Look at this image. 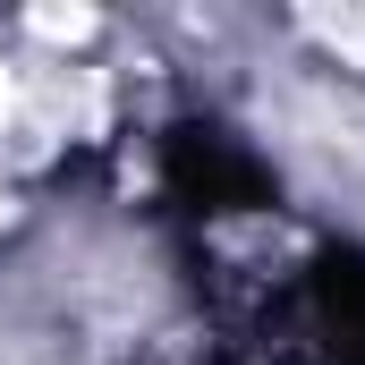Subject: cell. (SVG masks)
Returning a JSON list of instances; mask_svg holds the SVG:
<instances>
[{"mask_svg": "<svg viewBox=\"0 0 365 365\" xmlns=\"http://www.w3.org/2000/svg\"><path fill=\"white\" fill-rule=\"evenodd\" d=\"M34 34H51V43H77V34H93L86 9H34Z\"/></svg>", "mask_w": 365, "mask_h": 365, "instance_id": "6da1fadb", "label": "cell"}, {"mask_svg": "<svg viewBox=\"0 0 365 365\" xmlns=\"http://www.w3.org/2000/svg\"><path fill=\"white\" fill-rule=\"evenodd\" d=\"M314 34H323V43H340L349 60H365V17H314Z\"/></svg>", "mask_w": 365, "mask_h": 365, "instance_id": "7a4b0ae2", "label": "cell"}, {"mask_svg": "<svg viewBox=\"0 0 365 365\" xmlns=\"http://www.w3.org/2000/svg\"><path fill=\"white\" fill-rule=\"evenodd\" d=\"M0 221H9V204H0Z\"/></svg>", "mask_w": 365, "mask_h": 365, "instance_id": "3957f363", "label": "cell"}]
</instances>
